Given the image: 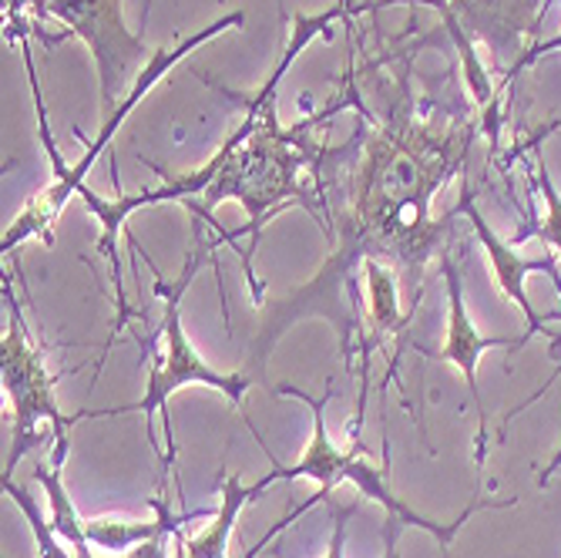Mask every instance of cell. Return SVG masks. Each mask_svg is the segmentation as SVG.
Masks as SVG:
<instances>
[{
	"label": "cell",
	"instance_id": "obj_1",
	"mask_svg": "<svg viewBox=\"0 0 561 558\" xmlns=\"http://www.w3.org/2000/svg\"><path fill=\"white\" fill-rule=\"evenodd\" d=\"M400 37L343 71V101L356 112V128L343 145H323L313 162L320 232L333 249L310 283L263 307L260 333L242 367L256 380H263L283 333L306 317L330 320L340 350L346 357L360 350L364 364V289L356 273L367 260H377L424 293L427 263L440 260L444 239L465 216L461 195L440 219L431 216V202L468 166L481 112L421 101L414 58L431 41L403 44Z\"/></svg>",
	"mask_w": 561,
	"mask_h": 558
},
{
	"label": "cell",
	"instance_id": "obj_2",
	"mask_svg": "<svg viewBox=\"0 0 561 558\" xmlns=\"http://www.w3.org/2000/svg\"><path fill=\"white\" fill-rule=\"evenodd\" d=\"M353 14H367L364 4H336L323 14H296L293 18V34L286 37V50L276 61V71L266 78V84L245 101V118L229 132L222 148L202 166L198 172H182V175H165V185L159 189H141L135 195L115 192V198H98L91 189H81V198L88 213L101 223L98 236V252L112 266V283H115V299H118V320L112 323L108 346L115 337L125 330L138 310L128 307L125 286H122V260H118V232L125 229L128 216L159 202H182L188 209L192 223H202L216 229V246H232L239 252V239L249 236L245 257H242V273L245 283L252 286V303L263 310V280L256 276V249L263 239V229L273 216L286 209H302L306 216H313L320 226V195L313 185V162L320 156L323 141L313 138V128L327 125L333 115L346 112V101H333L330 109L320 115L299 118L296 125L279 122V84L293 61L302 55V47L317 41L327 27L336 21H346L353 27Z\"/></svg>",
	"mask_w": 561,
	"mask_h": 558
},
{
	"label": "cell",
	"instance_id": "obj_3",
	"mask_svg": "<svg viewBox=\"0 0 561 558\" xmlns=\"http://www.w3.org/2000/svg\"><path fill=\"white\" fill-rule=\"evenodd\" d=\"M276 394H279V397H296V400H302L306 408H310V414H313V437H310V444H306V451L299 454V462H296V465H279V462L273 458V454L266 451V454H270V462H273V471H270L266 478L256 481V485L266 491V488L276 485V481L313 478V481L320 485V491H317L310 501H302V509H296L293 515L310 512L313 504H317L320 498H327L340 481H350V485H356V491H360L367 501L383 504L387 515H397L403 525H414V528H424L427 535H434V538H437V548H440V558H447L454 535L468 525L471 515H478V512H497V509H515V504H518V498H501V501L481 498V488H478V494L471 498V504H468V509H465L461 515H457L454 522H447V525H444V522H434V519L414 512L411 504H403V501L393 494V488H390V481H387V468H374L370 462L356 458V454L364 451V444H346V447H340V444L330 437V428H327V403L336 397V390H333L330 384H327L323 397H310V394L299 390V387H293V384H279Z\"/></svg>",
	"mask_w": 561,
	"mask_h": 558
},
{
	"label": "cell",
	"instance_id": "obj_4",
	"mask_svg": "<svg viewBox=\"0 0 561 558\" xmlns=\"http://www.w3.org/2000/svg\"><path fill=\"white\" fill-rule=\"evenodd\" d=\"M206 229L202 223H192V252L188 260L179 273L175 283H165V276L151 266L156 273V293L162 299V327L156 333V340L162 343L159 350H151V364H148V387H145V397L138 403H125V408H108V411H91V418H115V414H128V411H138L141 421H145V434L148 441L156 444V428H151V418H162V431H165V441L175 454V434H172V418H169V397L188 384L195 387H213L219 390L222 397H229V403L236 408V414H242V397L249 394L252 387V374L245 371H236V374H222V371H213L209 361H202V353L192 346L185 327H182V299H185V289L192 283V276L198 273L202 260L213 257L216 260V242L206 239ZM245 418V414H242ZM249 421V418H245Z\"/></svg>",
	"mask_w": 561,
	"mask_h": 558
},
{
	"label": "cell",
	"instance_id": "obj_5",
	"mask_svg": "<svg viewBox=\"0 0 561 558\" xmlns=\"http://www.w3.org/2000/svg\"><path fill=\"white\" fill-rule=\"evenodd\" d=\"M242 24H245V11H232V14H226L222 21H213L209 27H202L198 34H188V37L179 41L175 47H159L156 55H151V61L145 65L141 78L135 81V88L128 91V98L118 105V112H115L112 118L101 122L98 135L88 141V151L81 156L78 166H68V162L58 156V145H55V138H50V128H47V112H44V101H41V84H37V75H34V65H31V44L21 41V47H24V65H27V78H31V91H34L37 115H41V141H44V151H47L50 166H55V182H50L41 195H34V198L27 202V206H24V213L8 226L4 239H0V252H4V257H11V252H18V246H24L27 239H44L47 246L55 242V223H58V216L65 213L68 198H71L75 192L84 189L88 169L94 166V159L101 156V151H105V148L112 145V138H115V132L122 128L125 115H131V109L148 94V88L156 84L162 75H169V71L188 55V50H195V47H202L206 41L226 34L229 27H242Z\"/></svg>",
	"mask_w": 561,
	"mask_h": 558
},
{
	"label": "cell",
	"instance_id": "obj_6",
	"mask_svg": "<svg viewBox=\"0 0 561 558\" xmlns=\"http://www.w3.org/2000/svg\"><path fill=\"white\" fill-rule=\"evenodd\" d=\"M4 303H8V330L0 340V380H4V397L11 400V451L4 462V475L14 478V468L27 454L47 441H55V458L50 465L65 468L68 458V431L91 418V411L65 414L58 403V377L47 371L44 353L31 343L21 307L14 299L11 280L4 276Z\"/></svg>",
	"mask_w": 561,
	"mask_h": 558
},
{
	"label": "cell",
	"instance_id": "obj_7",
	"mask_svg": "<svg viewBox=\"0 0 561 558\" xmlns=\"http://www.w3.org/2000/svg\"><path fill=\"white\" fill-rule=\"evenodd\" d=\"M387 4H434L440 14V31L454 41L465 61V81L478 101V112L491 141H497V91L484 75L474 44H484L494 61L512 68L525 50L541 41V21L554 0H387Z\"/></svg>",
	"mask_w": 561,
	"mask_h": 558
},
{
	"label": "cell",
	"instance_id": "obj_8",
	"mask_svg": "<svg viewBox=\"0 0 561 558\" xmlns=\"http://www.w3.org/2000/svg\"><path fill=\"white\" fill-rule=\"evenodd\" d=\"M27 21L34 34L37 24L55 21L61 24V41H84L98 71L101 122L118 112V105L141 78L145 65L151 61L145 37L135 34L125 21L122 0H34Z\"/></svg>",
	"mask_w": 561,
	"mask_h": 558
},
{
	"label": "cell",
	"instance_id": "obj_9",
	"mask_svg": "<svg viewBox=\"0 0 561 558\" xmlns=\"http://www.w3.org/2000/svg\"><path fill=\"white\" fill-rule=\"evenodd\" d=\"M440 276H444V289H447V340L437 353L417 346L421 357L427 361H437V364H454L461 371L465 384H468V394H471V403H474V418H478V434H474V468H478V481H481V471H484V462H488V414H484V400H481V387H478V364H481V353L491 350V346H507V350H522L525 346V337H504V333H478L471 314H468V299H465V280H461V270H457L450 249L440 252Z\"/></svg>",
	"mask_w": 561,
	"mask_h": 558
},
{
	"label": "cell",
	"instance_id": "obj_10",
	"mask_svg": "<svg viewBox=\"0 0 561 558\" xmlns=\"http://www.w3.org/2000/svg\"><path fill=\"white\" fill-rule=\"evenodd\" d=\"M461 202H465V219L471 223L474 236L481 239V246H484V252H488V263H491V270H494V280H497L501 293L515 303V307L522 310V317H525V323H528V330H525V343H528L531 337H538V333L545 330L548 320L531 307L528 289H525V280H528L531 273H548L551 283H554V289L561 293V273H558V266H554V257H558V252H548V257H541V260H525V257H518V246H512V239H501V236L484 223V216H481L478 206H474V192H471L468 182L461 185Z\"/></svg>",
	"mask_w": 561,
	"mask_h": 558
},
{
	"label": "cell",
	"instance_id": "obj_11",
	"mask_svg": "<svg viewBox=\"0 0 561 558\" xmlns=\"http://www.w3.org/2000/svg\"><path fill=\"white\" fill-rule=\"evenodd\" d=\"M263 494L260 485H242L239 475H226L222 478V504L216 509V515L209 519V525L202 528L198 535L185 538L175 535V551L172 558H226L229 551V535L236 525V515L245 509L249 501H256Z\"/></svg>",
	"mask_w": 561,
	"mask_h": 558
},
{
	"label": "cell",
	"instance_id": "obj_12",
	"mask_svg": "<svg viewBox=\"0 0 561 558\" xmlns=\"http://www.w3.org/2000/svg\"><path fill=\"white\" fill-rule=\"evenodd\" d=\"M34 478L47 491V501H50V528H55V535L71 545L75 558H98L94 548H91V542H88V532H84L88 522L78 515L71 494L65 491L61 468H55V465H37L34 468Z\"/></svg>",
	"mask_w": 561,
	"mask_h": 558
},
{
	"label": "cell",
	"instance_id": "obj_13",
	"mask_svg": "<svg viewBox=\"0 0 561 558\" xmlns=\"http://www.w3.org/2000/svg\"><path fill=\"white\" fill-rule=\"evenodd\" d=\"M531 179H535V185H538V192L545 198L548 213L545 216H528V229H522L512 239V246H522L525 239H541L561 257V192L554 189V182L548 175V166H545V156H541L538 145H531Z\"/></svg>",
	"mask_w": 561,
	"mask_h": 558
},
{
	"label": "cell",
	"instance_id": "obj_14",
	"mask_svg": "<svg viewBox=\"0 0 561 558\" xmlns=\"http://www.w3.org/2000/svg\"><path fill=\"white\" fill-rule=\"evenodd\" d=\"M360 504H346V509H336L333 512V538H330V548L323 558H343V542H346V522L356 515ZM400 528L403 522L397 515H387L383 519V558H400ZM276 558H283L279 551H273Z\"/></svg>",
	"mask_w": 561,
	"mask_h": 558
},
{
	"label": "cell",
	"instance_id": "obj_15",
	"mask_svg": "<svg viewBox=\"0 0 561 558\" xmlns=\"http://www.w3.org/2000/svg\"><path fill=\"white\" fill-rule=\"evenodd\" d=\"M551 50H561V34H554V37H548V41H545V37H541V41H535V44L525 50V55H522L512 68H504V84H512L522 71H528L531 65H538L545 55H551Z\"/></svg>",
	"mask_w": 561,
	"mask_h": 558
},
{
	"label": "cell",
	"instance_id": "obj_16",
	"mask_svg": "<svg viewBox=\"0 0 561 558\" xmlns=\"http://www.w3.org/2000/svg\"><path fill=\"white\" fill-rule=\"evenodd\" d=\"M31 8H34V0H4V11H8V34H11L14 41L31 37V21H27Z\"/></svg>",
	"mask_w": 561,
	"mask_h": 558
},
{
	"label": "cell",
	"instance_id": "obj_17",
	"mask_svg": "<svg viewBox=\"0 0 561 558\" xmlns=\"http://www.w3.org/2000/svg\"><path fill=\"white\" fill-rule=\"evenodd\" d=\"M558 468H561V447L554 451V458H551V462H548V465H545V468L538 471L535 485H538V488H548V481H551V475H554Z\"/></svg>",
	"mask_w": 561,
	"mask_h": 558
},
{
	"label": "cell",
	"instance_id": "obj_18",
	"mask_svg": "<svg viewBox=\"0 0 561 558\" xmlns=\"http://www.w3.org/2000/svg\"><path fill=\"white\" fill-rule=\"evenodd\" d=\"M336 4L353 8V0H336ZM148 8H151V0H145V4H141V31H145V21H148ZM276 8H279V18H283V24H286V21H289V14H286V0H276Z\"/></svg>",
	"mask_w": 561,
	"mask_h": 558
},
{
	"label": "cell",
	"instance_id": "obj_19",
	"mask_svg": "<svg viewBox=\"0 0 561 558\" xmlns=\"http://www.w3.org/2000/svg\"><path fill=\"white\" fill-rule=\"evenodd\" d=\"M360 4H374V0H360Z\"/></svg>",
	"mask_w": 561,
	"mask_h": 558
}]
</instances>
